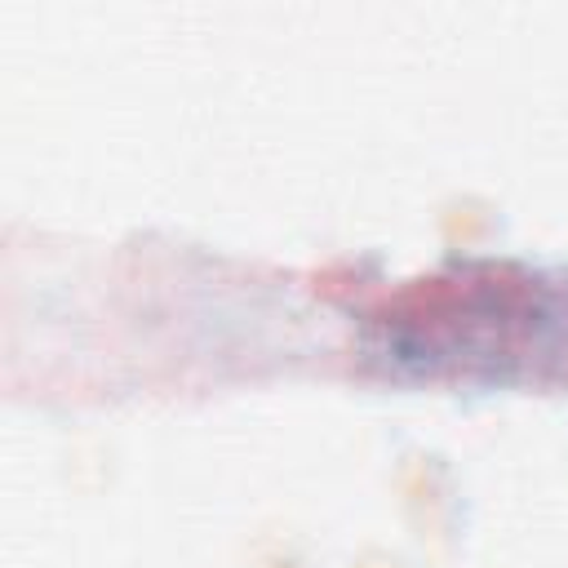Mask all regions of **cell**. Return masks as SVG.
Segmentation results:
<instances>
[{
    "label": "cell",
    "instance_id": "cell-1",
    "mask_svg": "<svg viewBox=\"0 0 568 568\" xmlns=\"http://www.w3.org/2000/svg\"><path fill=\"white\" fill-rule=\"evenodd\" d=\"M351 568H399V564H390V559H382V555H373V559H364V564H351Z\"/></svg>",
    "mask_w": 568,
    "mask_h": 568
}]
</instances>
